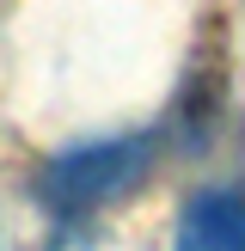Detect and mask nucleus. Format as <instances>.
Returning a JSON list of instances; mask_svg holds the SVG:
<instances>
[{
    "mask_svg": "<svg viewBox=\"0 0 245 251\" xmlns=\"http://www.w3.org/2000/svg\"><path fill=\"white\" fill-rule=\"evenodd\" d=\"M153 153L159 141L153 135H122V141H86V147H68L61 159H49L43 172V202L55 221H80L92 208H110L122 202L129 190H141L147 172H153Z\"/></svg>",
    "mask_w": 245,
    "mask_h": 251,
    "instance_id": "f257e3e1",
    "label": "nucleus"
},
{
    "mask_svg": "<svg viewBox=\"0 0 245 251\" xmlns=\"http://www.w3.org/2000/svg\"><path fill=\"white\" fill-rule=\"evenodd\" d=\"M178 245L190 251H245V190H196L178 215Z\"/></svg>",
    "mask_w": 245,
    "mask_h": 251,
    "instance_id": "f03ea898",
    "label": "nucleus"
}]
</instances>
